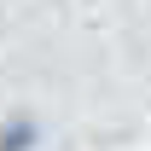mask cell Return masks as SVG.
<instances>
[{"label": "cell", "mask_w": 151, "mask_h": 151, "mask_svg": "<svg viewBox=\"0 0 151 151\" xmlns=\"http://www.w3.org/2000/svg\"><path fill=\"white\" fill-rule=\"evenodd\" d=\"M35 145H41V122L29 111H12L0 122V151H35Z\"/></svg>", "instance_id": "6da1fadb"}]
</instances>
